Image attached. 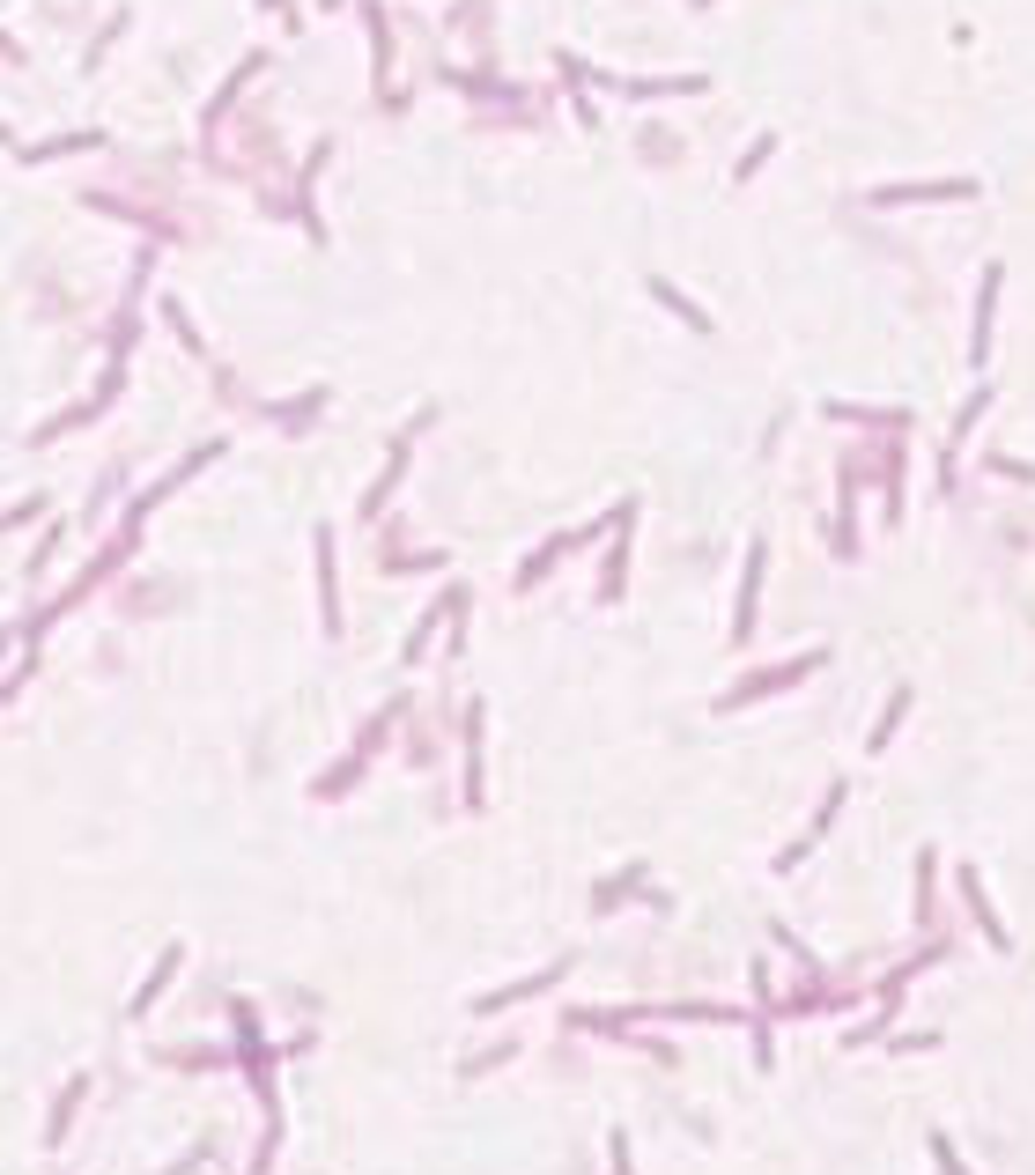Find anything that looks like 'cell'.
Returning a JSON list of instances; mask_svg holds the SVG:
<instances>
[{"instance_id": "obj_1", "label": "cell", "mask_w": 1035, "mask_h": 1175, "mask_svg": "<svg viewBox=\"0 0 1035 1175\" xmlns=\"http://www.w3.org/2000/svg\"><path fill=\"white\" fill-rule=\"evenodd\" d=\"M74 1109H82V1079H74V1087L60 1094V1109H52V1131H45V1139H52V1146H60V1139H67V1124H74Z\"/></svg>"}]
</instances>
